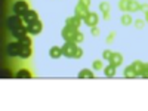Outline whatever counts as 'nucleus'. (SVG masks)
Wrapping results in <instances>:
<instances>
[{
    "label": "nucleus",
    "mask_w": 148,
    "mask_h": 111,
    "mask_svg": "<svg viewBox=\"0 0 148 111\" xmlns=\"http://www.w3.org/2000/svg\"><path fill=\"white\" fill-rule=\"evenodd\" d=\"M62 55L67 58H74V59H80L83 56V49L79 46V43H74V42H65L62 46Z\"/></svg>",
    "instance_id": "1"
},
{
    "label": "nucleus",
    "mask_w": 148,
    "mask_h": 111,
    "mask_svg": "<svg viewBox=\"0 0 148 111\" xmlns=\"http://www.w3.org/2000/svg\"><path fill=\"white\" fill-rule=\"evenodd\" d=\"M30 10L28 8V3L25 0H16L12 6V12H14V15H18V16H24Z\"/></svg>",
    "instance_id": "2"
},
{
    "label": "nucleus",
    "mask_w": 148,
    "mask_h": 111,
    "mask_svg": "<svg viewBox=\"0 0 148 111\" xmlns=\"http://www.w3.org/2000/svg\"><path fill=\"white\" fill-rule=\"evenodd\" d=\"M21 49H22V45H21L19 40L18 42H12V43H9L6 46V53H8V56L15 58V56H19Z\"/></svg>",
    "instance_id": "3"
},
{
    "label": "nucleus",
    "mask_w": 148,
    "mask_h": 111,
    "mask_svg": "<svg viewBox=\"0 0 148 111\" xmlns=\"http://www.w3.org/2000/svg\"><path fill=\"white\" fill-rule=\"evenodd\" d=\"M42 30H43V22H42L40 19H37V21H34V22L27 24V31H28V34H31V36L40 34Z\"/></svg>",
    "instance_id": "4"
},
{
    "label": "nucleus",
    "mask_w": 148,
    "mask_h": 111,
    "mask_svg": "<svg viewBox=\"0 0 148 111\" xmlns=\"http://www.w3.org/2000/svg\"><path fill=\"white\" fill-rule=\"evenodd\" d=\"M83 24H86L88 27H98V24H99V15L96 14V12H89V15L83 18Z\"/></svg>",
    "instance_id": "5"
},
{
    "label": "nucleus",
    "mask_w": 148,
    "mask_h": 111,
    "mask_svg": "<svg viewBox=\"0 0 148 111\" xmlns=\"http://www.w3.org/2000/svg\"><path fill=\"white\" fill-rule=\"evenodd\" d=\"M10 33H12V36H14L16 40H21L24 36L28 34V31H27V24L24 22V24H21V25H18V27H15V28H12Z\"/></svg>",
    "instance_id": "6"
},
{
    "label": "nucleus",
    "mask_w": 148,
    "mask_h": 111,
    "mask_svg": "<svg viewBox=\"0 0 148 111\" xmlns=\"http://www.w3.org/2000/svg\"><path fill=\"white\" fill-rule=\"evenodd\" d=\"M21 24H24V19H22V16H18V15H12V16H9V18L6 19V27H8L9 30L21 25Z\"/></svg>",
    "instance_id": "7"
},
{
    "label": "nucleus",
    "mask_w": 148,
    "mask_h": 111,
    "mask_svg": "<svg viewBox=\"0 0 148 111\" xmlns=\"http://www.w3.org/2000/svg\"><path fill=\"white\" fill-rule=\"evenodd\" d=\"M76 28H71V27H64L62 31H61V36H62L64 42H74V34H76Z\"/></svg>",
    "instance_id": "8"
},
{
    "label": "nucleus",
    "mask_w": 148,
    "mask_h": 111,
    "mask_svg": "<svg viewBox=\"0 0 148 111\" xmlns=\"http://www.w3.org/2000/svg\"><path fill=\"white\" fill-rule=\"evenodd\" d=\"M82 24H83V19H82V18H79L77 15L70 16V18H67V19H65V25H67V27H71V28H76V30H79V28H80Z\"/></svg>",
    "instance_id": "9"
},
{
    "label": "nucleus",
    "mask_w": 148,
    "mask_h": 111,
    "mask_svg": "<svg viewBox=\"0 0 148 111\" xmlns=\"http://www.w3.org/2000/svg\"><path fill=\"white\" fill-rule=\"evenodd\" d=\"M89 8H86V6H83L82 3H77L76 5V8H74V15H77L79 18H86V16H88L89 15Z\"/></svg>",
    "instance_id": "10"
},
{
    "label": "nucleus",
    "mask_w": 148,
    "mask_h": 111,
    "mask_svg": "<svg viewBox=\"0 0 148 111\" xmlns=\"http://www.w3.org/2000/svg\"><path fill=\"white\" fill-rule=\"evenodd\" d=\"M135 70V73H136V77H142L144 73H145V62H142V61H133V62L130 64Z\"/></svg>",
    "instance_id": "11"
},
{
    "label": "nucleus",
    "mask_w": 148,
    "mask_h": 111,
    "mask_svg": "<svg viewBox=\"0 0 148 111\" xmlns=\"http://www.w3.org/2000/svg\"><path fill=\"white\" fill-rule=\"evenodd\" d=\"M123 55L121 53H119V52H113V55H111V58H110V61L108 62L110 64H113L114 67H120L121 64H123Z\"/></svg>",
    "instance_id": "12"
},
{
    "label": "nucleus",
    "mask_w": 148,
    "mask_h": 111,
    "mask_svg": "<svg viewBox=\"0 0 148 111\" xmlns=\"http://www.w3.org/2000/svg\"><path fill=\"white\" fill-rule=\"evenodd\" d=\"M22 19H24V22L25 24H30V22H34V21H37L39 19V14H37L36 10H33V9H30L25 15L22 16Z\"/></svg>",
    "instance_id": "13"
},
{
    "label": "nucleus",
    "mask_w": 148,
    "mask_h": 111,
    "mask_svg": "<svg viewBox=\"0 0 148 111\" xmlns=\"http://www.w3.org/2000/svg\"><path fill=\"white\" fill-rule=\"evenodd\" d=\"M49 56L52 59H59L62 56V49H61V46H52L49 49Z\"/></svg>",
    "instance_id": "14"
},
{
    "label": "nucleus",
    "mask_w": 148,
    "mask_h": 111,
    "mask_svg": "<svg viewBox=\"0 0 148 111\" xmlns=\"http://www.w3.org/2000/svg\"><path fill=\"white\" fill-rule=\"evenodd\" d=\"M15 77H16V79H31L33 74H31L30 70H27V68H21V70H18V73L15 74Z\"/></svg>",
    "instance_id": "15"
},
{
    "label": "nucleus",
    "mask_w": 148,
    "mask_h": 111,
    "mask_svg": "<svg viewBox=\"0 0 148 111\" xmlns=\"http://www.w3.org/2000/svg\"><path fill=\"white\" fill-rule=\"evenodd\" d=\"M93 77H95V73L89 68H83L79 73V79H93Z\"/></svg>",
    "instance_id": "16"
},
{
    "label": "nucleus",
    "mask_w": 148,
    "mask_h": 111,
    "mask_svg": "<svg viewBox=\"0 0 148 111\" xmlns=\"http://www.w3.org/2000/svg\"><path fill=\"white\" fill-rule=\"evenodd\" d=\"M31 55H33V49H31V46H24V45H22V49H21L19 56L24 58V59H27V58H30Z\"/></svg>",
    "instance_id": "17"
},
{
    "label": "nucleus",
    "mask_w": 148,
    "mask_h": 111,
    "mask_svg": "<svg viewBox=\"0 0 148 111\" xmlns=\"http://www.w3.org/2000/svg\"><path fill=\"white\" fill-rule=\"evenodd\" d=\"M116 68L113 64H108L107 67H104V74H105V77H114L116 76Z\"/></svg>",
    "instance_id": "18"
},
{
    "label": "nucleus",
    "mask_w": 148,
    "mask_h": 111,
    "mask_svg": "<svg viewBox=\"0 0 148 111\" xmlns=\"http://www.w3.org/2000/svg\"><path fill=\"white\" fill-rule=\"evenodd\" d=\"M123 76H125L126 79H135V77H136V73H135L132 65H127L125 68V71H123Z\"/></svg>",
    "instance_id": "19"
},
{
    "label": "nucleus",
    "mask_w": 148,
    "mask_h": 111,
    "mask_svg": "<svg viewBox=\"0 0 148 111\" xmlns=\"http://www.w3.org/2000/svg\"><path fill=\"white\" fill-rule=\"evenodd\" d=\"M120 22H121V25L127 27V25H132V24H133V19H132V16L129 14H123L121 18H120Z\"/></svg>",
    "instance_id": "20"
},
{
    "label": "nucleus",
    "mask_w": 148,
    "mask_h": 111,
    "mask_svg": "<svg viewBox=\"0 0 148 111\" xmlns=\"http://www.w3.org/2000/svg\"><path fill=\"white\" fill-rule=\"evenodd\" d=\"M141 10V3L138 0H130L129 3V12H139Z\"/></svg>",
    "instance_id": "21"
},
{
    "label": "nucleus",
    "mask_w": 148,
    "mask_h": 111,
    "mask_svg": "<svg viewBox=\"0 0 148 111\" xmlns=\"http://www.w3.org/2000/svg\"><path fill=\"white\" fill-rule=\"evenodd\" d=\"M92 70H95V71L104 70V62H102V59H95L93 62H92Z\"/></svg>",
    "instance_id": "22"
},
{
    "label": "nucleus",
    "mask_w": 148,
    "mask_h": 111,
    "mask_svg": "<svg viewBox=\"0 0 148 111\" xmlns=\"http://www.w3.org/2000/svg\"><path fill=\"white\" fill-rule=\"evenodd\" d=\"M129 3H130V0H120L119 2V9L121 12H129Z\"/></svg>",
    "instance_id": "23"
},
{
    "label": "nucleus",
    "mask_w": 148,
    "mask_h": 111,
    "mask_svg": "<svg viewBox=\"0 0 148 111\" xmlns=\"http://www.w3.org/2000/svg\"><path fill=\"white\" fill-rule=\"evenodd\" d=\"M83 40H84V34L80 30H77L76 34H74V43H82Z\"/></svg>",
    "instance_id": "24"
},
{
    "label": "nucleus",
    "mask_w": 148,
    "mask_h": 111,
    "mask_svg": "<svg viewBox=\"0 0 148 111\" xmlns=\"http://www.w3.org/2000/svg\"><path fill=\"white\" fill-rule=\"evenodd\" d=\"M19 42H21V45H24V46H31V45H33V42H31V37H30L28 34H27V36H24Z\"/></svg>",
    "instance_id": "25"
},
{
    "label": "nucleus",
    "mask_w": 148,
    "mask_h": 111,
    "mask_svg": "<svg viewBox=\"0 0 148 111\" xmlns=\"http://www.w3.org/2000/svg\"><path fill=\"white\" fill-rule=\"evenodd\" d=\"M99 9L102 14H107V12H110V3L108 2H101L99 3Z\"/></svg>",
    "instance_id": "26"
},
{
    "label": "nucleus",
    "mask_w": 148,
    "mask_h": 111,
    "mask_svg": "<svg viewBox=\"0 0 148 111\" xmlns=\"http://www.w3.org/2000/svg\"><path fill=\"white\" fill-rule=\"evenodd\" d=\"M133 25L136 27L138 30H142L145 27V19H136V21H133Z\"/></svg>",
    "instance_id": "27"
},
{
    "label": "nucleus",
    "mask_w": 148,
    "mask_h": 111,
    "mask_svg": "<svg viewBox=\"0 0 148 111\" xmlns=\"http://www.w3.org/2000/svg\"><path fill=\"white\" fill-rule=\"evenodd\" d=\"M111 55H113V51H110V49H105V51L102 52V59H105V61H110Z\"/></svg>",
    "instance_id": "28"
},
{
    "label": "nucleus",
    "mask_w": 148,
    "mask_h": 111,
    "mask_svg": "<svg viewBox=\"0 0 148 111\" xmlns=\"http://www.w3.org/2000/svg\"><path fill=\"white\" fill-rule=\"evenodd\" d=\"M90 34H92L93 37H98V36L101 34V30L98 28V27H92V28H90Z\"/></svg>",
    "instance_id": "29"
},
{
    "label": "nucleus",
    "mask_w": 148,
    "mask_h": 111,
    "mask_svg": "<svg viewBox=\"0 0 148 111\" xmlns=\"http://www.w3.org/2000/svg\"><path fill=\"white\" fill-rule=\"evenodd\" d=\"M114 37H116V31H111V33L108 34V37H107V43L110 45L111 42H113V40H114Z\"/></svg>",
    "instance_id": "30"
},
{
    "label": "nucleus",
    "mask_w": 148,
    "mask_h": 111,
    "mask_svg": "<svg viewBox=\"0 0 148 111\" xmlns=\"http://www.w3.org/2000/svg\"><path fill=\"white\" fill-rule=\"evenodd\" d=\"M79 3H82V5L86 6V8H89V6H90V0H79Z\"/></svg>",
    "instance_id": "31"
},
{
    "label": "nucleus",
    "mask_w": 148,
    "mask_h": 111,
    "mask_svg": "<svg viewBox=\"0 0 148 111\" xmlns=\"http://www.w3.org/2000/svg\"><path fill=\"white\" fill-rule=\"evenodd\" d=\"M141 10H142V12H147V10H148V5H147V3H142V5H141Z\"/></svg>",
    "instance_id": "32"
},
{
    "label": "nucleus",
    "mask_w": 148,
    "mask_h": 111,
    "mask_svg": "<svg viewBox=\"0 0 148 111\" xmlns=\"http://www.w3.org/2000/svg\"><path fill=\"white\" fill-rule=\"evenodd\" d=\"M144 79H148V64H145V73H144Z\"/></svg>",
    "instance_id": "33"
},
{
    "label": "nucleus",
    "mask_w": 148,
    "mask_h": 111,
    "mask_svg": "<svg viewBox=\"0 0 148 111\" xmlns=\"http://www.w3.org/2000/svg\"><path fill=\"white\" fill-rule=\"evenodd\" d=\"M110 18V12H107V14H104V19H108Z\"/></svg>",
    "instance_id": "34"
},
{
    "label": "nucleus",
    "mask_w": 148,
    "mask_h": 111,
    "mask_svg": "<svg viewBox=\"0 0 148 111\" xmlns=\"http://www.w3.org/2000/svg\"><path fill=\"white\" fill-rule=\"evenodd\" d=\"M144 14H145V22H148V10L144 12Z\"/></svg>",
    "instance_id": "35"
}]
</instances>
